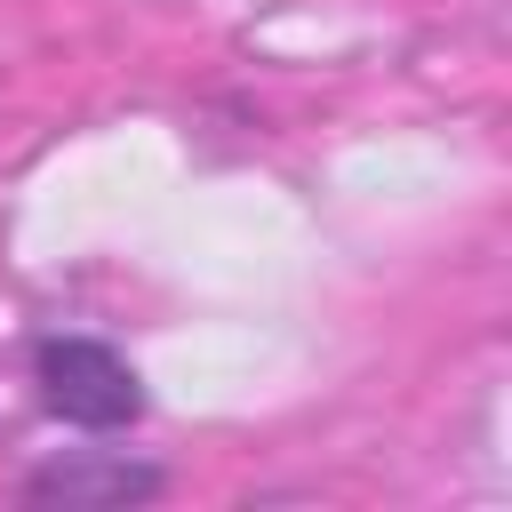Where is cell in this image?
Masks as SVG:
<instances>
[{
	"mask_svg": "<svg viewBox=\"0 0 512 512\" xmlns=\"http://www.w3.org/2000/svg\"><path fill=\"white\" fill-rule=\"evenodd\" d=\"M24 496H64V504H144V496H160V472H152V464H128V456H112V464L56 456V464H40V472L24 480Z\"/></svg>",
	"mask_w": 512,
	"mask_h": 512,
	"instance_id": "2",
	"label": "cell"
},
{
	"mask_svg": "<svg viewBox=\"0 0 512 512\" xmlns=\"http://www.w3.org/2000/svg\"><path fill=\"white\" fill-rule=\"evenodd\" d=\"M32 384H40V408L72 432H128L144 416V376L104 336H40Z\"/></svg>",
	"mask_w": 512,
	"mask_h": 512,
	"instance_id": "1",
	"label": "cell"
}]
</instances>
